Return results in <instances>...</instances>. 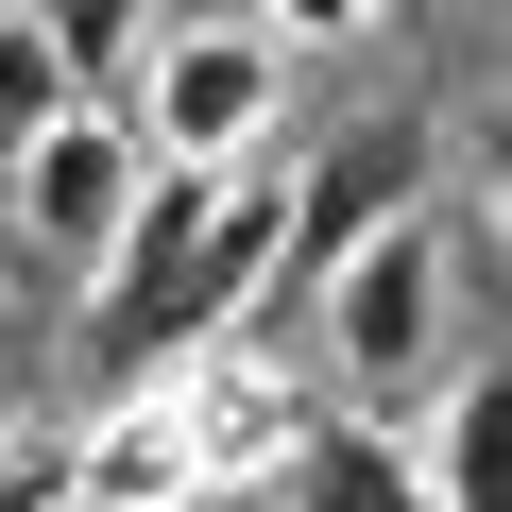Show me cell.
<instances>
[{
    "instance_id": "6da1fadb",
    "label": "cell",
    "mask_w": 512,
    "mask_h": 512,
    "mask_svg": "<svg viewBox=\"0 0 512 512\" xmlns=\"http://www.w3.org/2000/svg\"><path fill=\"white\" fill-rule=\"evenodd\" d=\"M274 274H291V188H256V171H154V205L120 222V256L86 274V359L120 393L137 376H188Z\"/></svg>"
},
{
    "instance_id": "7a4b0ae2",
    "label": "cell",
    "mask_w": 512,
    "mask_h": 512,
    "mask_svg": "<svg viewBox=\"0 0 512 512\" xmlns=\"http://www.w3.org/2000/svg\"><path fill=\"white\" fill-rule=\"evenodd\" d=\"M308 427H325V410H291L274 376H239V359L137 376V393L69 444V495H86V512H222L239 478H291Z\"/></svg>"
},
{
    "instance_id": "3957f363",
    "label": "cell",
    "mask_w": 512,
    "mask_h": 512,
    "mask_svg": "<svg viewBox=\"0 0 512 512\" xmlns=\"http://www.w3.org/2000/svg\"><path fill=\"white\" fill-rule=\"evenodd\" d=\"M137 137L154 171H239L274 137V18H188L137 52Z\"/></svg>"
},
{
    "instance_id": "277c9868",
    "label": "cell",
    "mask_w": 512,
    "mask_h": 512,
    "mask_svg": "<svg viewBox=\"0 0 512 512\" xmlns=\"http://www.w3.org/2000/svg\"><path fill=\"white\" fill-rule=\"evenodd\" d=\"M0 205H18V239L52 256V274H103L120 222L154 205V137H137V120H103V103H69L35 154H0Z\"/></svg>"
},
{
    "instance_id": "5b68a950",
    "label": "cell",
    "mask_w": 512,
    "mask_h": 512,
    "mask_svg": "<svg viewBox=\"0 0 512 512\" xmlns=\"http://www.w3.org/2000/svg\"><path fill=\"white\" fill-rule=\"evenodd\" d=\"M427 342H444V239L393 222V239H359L325 274V359L342 376H427Z\"/></svg>"
},
{
    "instance_id": "8992f818",
    "label": "cell",
    "mask_w": 512,
    "mask_h": 512,
    "mask_svg": "<svg viewBox=\"0 0 512 512\" xmlns=\"http://www.w3.org/2000/svg\"><path fill=\"white\" fill-rule=\"evenodd\" d=\"M410 188H427V120H359V137L291 188V256H308V274H342L359 239H393V222H410Z\"/></svg>"
},
{
    "instance_id": "52a82bcc",
    "label": "cell",
    "mask_w": 512,
    "mask_h": 512,
    "mask_svg": "<svg viewBox=\"0 0 512 512\" xmlns=\"http://www.w3.org/2000/svg\"><path fill=\"white\" fill-rule=\"evenodd\" d=\"M274 512H444V495H427V444H393V427H359V410H325V427L291 444V478H274Z\"/></svg>"
},
{
    "instance_id": "ba28073f",
    "label": "cell",
    "mask_w": 512,
    "mask_h": 512,
    "mask_svg": "<svg viewBox=\"0 0 512 512\" xmlns=\"http://www.w3.org/2000/svg\"><path fill=\"white\" fill-rule=\"evenodd\" d=\"M427 495H444V512H512V342L444 393V427H427Z\"/></svg>"
},
{
    "instance_id": "9c48e42d",
    "label": "cell",
    "mask_w": 512,
    "mask_h": 512,
    "mask_svg": "<svg viewBox=\"0 0 512 512\" xmlns=\"http://www.w3.org/2000/svg\"><path fill=\"white\" fill-rule=\"evenodd\" d=\"M69 103H86V86H69V52H52L35 18H0V154H35Z\"/></svg>"
},
{
    "instance_id": "30bf717a",
    "label": "cell",
    "mask_w": 512,
    "mask_h": 512,
    "mask_svg": "<svg viewBox=\"0 0 512 512\" xmlns=\"http://www.w3.org/2000/svg\"><path fill=\"white\" fill-rule=\"evenodd\" d=\"M137 18H154V0H35V35L69 52V86H103V69H137V52H154Z\"/></svg>"
},
{
    "instance_id": "8fae6325",
    "label": "cell",
    "mask_w": 512,
    "mask_h": 512,
    "mask_svg": "<svg viewBox=\"0 0 512 512\" xmlns=\"http://www.w3.org/2000/svg\"><path fill=\"white\" fill-rule=\"evenodd\" d=\"M256 18H274V35H376L393 0H256Z\"/></svg>"
},
{
    "instance_id": "7c38bea8",
    "label": "cell",
    "mask_w": 512,
    "mask_h": 512,
    "mask_svg": "<svg viewBox=\"0 0 512 512\" xmlns=\"http://www.w3.org/2000/svg\"><path fill=\"white\" fill-rule=\"evenodd\" d=\"M0 461H35V393H18V359H0Z\"/></svg>"
},
{
    "instance_id": "4fadbf2b",
    "label": "cell",
    "mask_w": 512,
    "mask_h": 512,
    "mask_svg": "<svg viewBox=\"0 0 512 512\" xmlns=\"http://www.w3.org/2000/svg\"><path fill=\"white\" fill-rule=\"evenodd\" d=\"M478 205H495V222H512V120H495V137H478Z\"/></svg>"
}]
</instances>
